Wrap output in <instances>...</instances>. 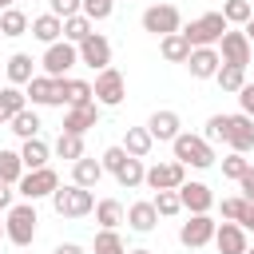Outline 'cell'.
Instances as JSON below:
<instances>
[{
  "instance_id": "12",
  "label": "cell",
  "mask_w": 254,
  "mask_h": 254,
  "mask_svg": "<svg viewBox=\"0 0 254 254\" xmlns=\"http://www.w3.org/2000/svg\"><path fill=\"white\" fill-rule=\"evenodd\" d=\"M24 95H28L32 107H64V99H60V79H56V75H32V79L24 83Z\"/></svg>"
},
{
  "instance_id": "46",
  "label": "cell",
  "mask_w": 254,
  "mask_h": 254,
  "mask_svg": "<svg viewBox=\"0 0 254 254\" xmlns=\"http://www.w3.org/2000/svg\"><path fill=\"white\" fill-rule=\"evenodd\" d=\"M234 95H238V107H242V115H250V119H254V83L246 79V83H242Z\"/></svg>"
},
{
  "instance_id": "23",
  "label": "cell",
  "mask_w": 254,
  "mask_h": 254,
  "mask_svg": "<svg viewBox=\"0 0 254 254\" xmlns=\"http://www.w3.org/2000/svg\"><path fill=\"white\" fill-rule=\"evenodd\" d=\"M4 71H8V83L24 87V83L36 75V60H32L28 52H12V56H8V64H4Z\"/></svg>"
},
{
  "instance_id": "25",
  "label": "cell",
  "mask_w": 254,
  "mask_h": 254,
  "mask_svg": "<svg viewBox=\"0 0 254 254\" xmlns=\"http://www.w3.org/2000/svg\"><path fill=\"white\" fill-rule=\"evenodd\" d=\"M103 175H107V171H103V163H99V159H91V155H79V159L71 163V183H79V187H95Z\"/></svg>"
},
{
  "instance_id": "40",
  "label": "cell",
  "mask_w": 254,
  "mask_h": 254,
  "mask_svg": "<svg viewBox=\"0 0 254 254\" xmlns=\"http://www.w3.org/2000/svg\"><path fill=\"white\" fill-rule=\"evenodd\" d=\"M246 167H250V159H246V155H238V151H230V155L222 159V179H234V183H238Z\"/></svg>"
},
{
  "instance_id": "9",
  "label": "cell",
  "mask_w": 254,
  "mask_h": 254,
  "mask_svg": "<svg viewBox=\"0 0 254 254\" xmlns=\"http://www.w3.org/2000/svg\"><path fill=\"white\" fill-rule=\"evenodd\" d=\"M214 48H218L222 64H234V67H246V64H250V52H254V44L246 40V32H242V28H226V32H222V40H218Z\"/></svg>"
},
{
  "instance_id": "1",
  "label": "cell",
  "mask_w": 254,
  "mask_h": 254,
  "mask_svg": "<svg viewBox=\"0 0 254 254\" xmlns=\"http://www.w3.org/2000/svg\"><path fill=\"white\" fill-rule=\"evenodd\" d=\"M36 202H28V198H20V202H12L8 210H4V238L12 242V246H32V238H36Z\"/></svg>"
},
{
  "instance_id": "45",
  "label": "cell",
  "mask_w": 254,
  "mask_h": 254,
  "mask_svg": "<svg viewBox=\"0 0 254 254\" xmlns=\"http://www.w3.org/2000/svg\"><path fill=\"white\" fill-rule=\"evenodd\" d=\"M246 210V198L242 194H234V198H222V218L226 222H238V214Z\"/></svg>"
},
{
  "instance_id": "2",
  "label": "cell",
  "mask_w": 254,
  "mask_h": 254,
  "mask_svg": "<svg viewBox=\"0 0 254 254\" xmlns=\"http://www.w3.org/2000/svg\"><path fill=\"white\" fill-rule=\"evenodd\" d=\"M52 210L60 218H83V214L95 210V194H91V187H79V183L56 187L52 190Z\"/></svg>"
},
{
  "instance_id": "18",
  "label": "cell",
  "mask_w": 254,
  "mask_h": 254,
  "mask_svg": "<svg viewBox=\"0 0 254 254\" xmlns=\"http://www.w3.org/2000/svg\"><path fill=\"white\" fill-rule=\"evenodd\" d=\"M218 67H222L218 48H190V56H187V71H190L194 79H214Z\"/></svg>"
},
{
  "instance_id": "13",
  "label": "cell",
  "mask_w": 254,
  "mask_h": 254,
  "mask_svg": "<svg viewBox=\"0 0 254 254\" xmlns=\"http://www.w3.org/2000/svg\"><path fill=\"white\" fill-rule=\"evenodd\" d=\"M230 151H238V155H246V151H254V119L250 115H226V139H222Z\"/></svg>"
},
{
  "instance_id": "38",
  "label": "cell",
  "mask_w": 254,
  "mask_h": 254,
  "mask_svg": "<svg viewBox=\"0 0 254 254\" xmlns=\"http://www.w3.org/2000/svg\"><path fill=\"white\" fill-rule=\"evenodd\" d=\"M222 16H226V24H246L250 16H254V4L250 0H222Z\"/></svg>"
},
{
  "instance_id": "11",
  "label": "cell",
  "mask_w": 254,
  "mask_h": 254,
  "mask_svg": "<svg viewBox=\"0 0 254 254\" xmlns=\"http://www.w3.org/2000/svg\"><path fill=\"white\" fill-rule=\"evenodd\" d=\"M214 218L210 214H190L183 226H179V242L187 246V250H202L206 242H214Z\"/></svg>"
},
{
  "instance_id": "33",
  "label": "cell",
  "mask_w": 254,
  "mask_h": 254,
  "mask_svg": "<svg viewBox=\"0 0 254 254\" xmlns=\"http://www.w3.org/2000/svg\"><path fill=\"white\" fill-rule=\"evenodd\" d=\"M52 155H60V159H67V163H75L79 155H87V151H83V135H71V131H60V139L52 143Z\"/></svg>"
},
{
  "instance_id": "34",
  "label": "cell",
  "mask_w": 254,
  "mask_h": 254,
  "mask_svg": "<svg viewBox=\"0 0 254 254\" xmlns=\"http://www.w3.org/2000/svg\"><path fill=\"white\" fill-rule=\"evenodd\" d=\"M143 175H147V167H143V159H135V155H127V163L115 171V183L119 187H143Z\"/></svg>"
},
{
  "instance_id": "42",
  "label": "cell",
  "mask_w": 254,
  "mask_h": 254,
  "mask_svg": "<svg viewBox=\"0 0 254 254\" xmlns=\"http://www.w3.org/2000/svg\"><path fill=\"white\" fill-rule=\"evenodd\" d=\"M202 139H206V143H222V139H226V115H210Z\"/></svg>"
},
{
  "instance_id": "27",
  "label": "cell",
  "mask_w": 254,
  "mask_h": 254,
  "mask_svg": "<svg viewBox=\"0 0 254 254\" xmlns=\"http://www.w3.org/2000/svg\"><path fill=\"white\" fill-rule=\"evenodd\" d=\"M123 202L119 198H99L95 202V222H99V230H119L123 226Z\"/></svg>"
},
{
  "instance_id": "29",
  "label": "cell",
  "mask_w": 254,
  "mask_h": 254,
  "mask_svg": "<svg viewBox=\"0 0 254 254\" xmlns=\"http://www.w3.org/2000/svg\"><path fill=\"white\" fill-rule=\"evenodd\" d=\"M28 107V95H24V87H16V83H4L0 87V123H8L16 111H24Z\"/></svg>"
},
{
  "instance_id": "54",
  "label": "cell",
  "mask_w": 254,
  "mask_h": 254,
  "mask_svg": "<svg viewBox=\"0 0 254 254\" xmlns=\"http://www.w3.org/2000/svg\"><path fill=\"white\" fill-rule=\"evenodd\" d=\"M0 238H4V218H0Z\"/></svg>"
},
{
  "instance_id": "7",
  "label": "cell",
  "mask_w": 254,
  "mask_h": 254,
  "mask_svg": "<svg viewBox=\"0 0 254 254\" xmlns=\"http://www.w3.org/2000/svg\"><path fill=\"white\" fill-rule=\"evenodd\" d=\"M143 32H151V36H167V32H179L183 28V12L175 8V4H151L147 12H143Z\"/></svg>"
},
{
  "instance_id": "39",
  "label": "cell",
  "mask_w": 254,
  "mask_h": 254,
  "mask_svg": "<svg viewBox=\"0 0 254 254\" xmlns=\"http://www.w3.org/2000/svg\"><path fill=\"white\" fill-rule=\"evenodd\" d=\"M155 210H159V218H175L179 210H183V202H179V190H155Z\"/></svg>"
},
{
  "instance_id": "43",
  "label": "cell",
  "mask_w": 254,
  "mask_h": 254,
  "mask_svg": "<svg viewBox=\"0 0 254 254\" xmlns=\"http://www.w3.org/2000/svg\"><path fill=\"white\" fill-rule=\"evenodd\" d=\"M48 12H52V16H60V20H67V16L83 12V0H48Z\"/></svg>"
},
{
  "instance_id": "3",
  "label": "cell",
  "mask_w": 254,
  "mask_h": 254,
  "mask_svg": "<svg viewBox=\"0 0 254 254\" xmlns=\"http://www.w3.org/2000/svg\"><path fill=\"white\" fill-rule=\"evenodd\" d=\"M171 151H175V159H179L183 167H198V171L214 167V143H206L202 135L179 131V135L171 139Z\"/></svg>"
},
{
  "instance_id": "14",
  "label": "cell",
  "mask_w": 254,
  "mask_h": 254,
  "mask_svg": "<svg viewBox=\"0 0 254 254\" xmlns=\"http://www.w3.org/2000/svg\"><path fill=\"white\" fill-rule=\"evenodd\" d=\"M79 48V64H87L91 71H103V67H111V40L107 36H99V32H91L83 44H75Z\"/></svg>"
},
{
  "instance_id": "36",
  "label": "cell",
  "mask_w": 254,
  "mask_h": 254,
  "mask_svg": "<svg viewBox=\"0 0 254 254\" xmlns=\"http://www.w3.org/2000/svg\"><path fill=\"white\" fill-rule=\"evenodd\" d=\"M91 254H127V242L119 238V230H95Z\"/></svg>"
},
{
  "instance_id": "4",
  "label": "cell",
  "mask_w": 254,
  "mask_h": 254,
  "mask_svg": "<svg viewBox=\"0 0 254 254\" xmlns=\"http://www.w3.org/2000/svg\"><path fill=\"white\" fill-rule=\"evenodd\" d=\"M230 24H226V16L222 12H202L198 20H190L187 28H179L183 36H187V44L190 48H214L218 40H222V32H226Z\"/></svg>"
},
{
  "instance_id": "21",
  "label": "cell",
  "mask_w": 254,
  "mask_h": 254,
  "mask_svg": "<svg viewBox=\"0 0 254 254\" xmlns=\"http://www.w3.org/2000/svg\"><path fill=\"white\" fill-rule=\"evenodd\" d=\"M60 99L64 107H79V103H91V83L87 79H71V75H60Z\"/></svg>"
},
{
  "instance_id": "6",
  "label": "cell",
  "mask_w": 254,
  "mask_h": 254,
  "mask_svg": "<svg viewBox=\"0 0 254 254\" xmlns=\"http://www.w3.org/2000/svg\"><path fill=\"white\" fill-rule=\"evenodd\" d=\"M91 95H95V103H99V107H119V103H123V95H127V79H123V71H115V67L95 71Z\"/></svg>"
},
{
  "instance_id": "24",
  "label": "cell",
  "mask_w": 254,
  "mask_h": 254,
  "mask_svg": "<svg viewBox=\"0 0 254 254\" xmlns=\"http://www.w3.org/2000/svg\"><path fill=\"white\" fill-rule=\"evenodd\" d=\"M20 159H24V171L48 167V159H52V147H48L40 135H32V139H24V143H20Z\"/></svg>"
},
{
  "instance_id": "53",
  "label": "cell",
  "mask_w": 254,
  "mask_h": 254,
  "mask_svg": "<svg viewBox=\"0 0 254 254\" xmlns=\"http://www.w3.org/2000/svg\"><path fill=\"white\" fill-rule=\"evenodd\" d=\"M12 4H16V0H0V12H4V8H12Z\"/></svg>"
},
{
  "instance_id": "22",
  "label": "cell",
  "mask_w": 254,
  "mask_h": 254,
  "mask_svg": "<svg viewBox=\"0 0 254 254\" xmlns=\"http://www.w3.org/2000/svg\"><path fill=\"white\" fill-rule=\"evenodd\" d=\"M28 32H32L40 44H56V40H64V20L52 16V12H44V16H36V20L28 24Z\"/></svg>"
},
{
  "instance_id": "37",
  "label": "cell",
  "mask_w": 254,
  "mask_h": 254,
  "mask_svg": "<svg viewBox=\"0 0 254 254\" xmlns=\"http://www.w3.org/2000/svg\"><path fill=\"white\" fill-rule=\"evenodd\" d=\"M214 83H218L222 91H238V87L246 83V67H234V64H222V67L214 71Z\"/></svg>"
},
{
  "instance_id": "50",
  "label": "cell",
  "mask_w": 254,
  "mask_h": 254,
  "mask_svg": "<svg viewBox=\"0 0 254 254\" xmlns=\"http://www.w3.org/2000/svg\"><path fill=\"white\" fill-rule=\"evenodd\" d=\"M52 254H83V246H75V242H60Z\"/></svg>"
},
{
  "instance_id": "19",
  "label": "cell",
  "mask_w": 254,
  "mask_h": 254,
  "mask_svg": "<svg viewBox=\"0 0 254 254\" xmlns=\"http://www.w3.org/2000/svg\"><path fill=\"white\" fill-rule=\"evenodd\" d=\"M147 131H151V139H155V143H171V139L183 131V119H179V111L159 107V111L147 119Z\"/></svg>"
},
{
  "instance_id": "10",
  "label": "cell",
  "mask_w": 254,
  "mask_h": 254,
  "mask_svg": "<svg viewBox=\"0 0 254 254\" xmlns=\"http://www.w3.org/2000/svg\"><path fill=\"white\" fill-rule=\"evenodd\" d=\"M143 183H147L151 190H179V187L187 183V167H183L179 159H167V163H155V167H147V175H143Z\"/></svg>"
},
{
  "instance_id": "30",
  "label": "cell",
  "mask_w": 254,
  "mask_h": 254,
  "mask_svg": "<svg viewBox=\"0 0 254 254\" xmlns=\"http://www.w3.org/2000/svg\"><path fill=\"white\" fill-rule=\"evenodd\" d=\"M40 115H36V107H24V111H16L12 119H8V131L12 135H20V139H32V135H40Z\"/></svg>"
},
{
  "instance_id": "51",
  "label": "cell",
  "mask_w": 254,
  "mask_h": 254,
  "mask_svg": "<svg viewBox=\"0 0 254 254\" xmlns=\"http://www.w3.org/2000/svg\"><path fill=\"white\" fill-rule=\"evenodd\" d=\"M242 32H246V40H250V44H254V16H250V20H246V24H242Z\"/></svg>"
},
{
  "instance_id": "28",
  "label": "cell",
  "mask_w": 254,
  "mask_h": 254,
  "mask_svg": "<svg viewBox=\"0 0 254 254\" xmlns=\"http://www.w3.org/2000/svg\"><path fill=\"white\" fill-rule=\"evenodd\" d=\"M151 147H155V139H151V131H147V127H127V131H123V151H127V155L147 159V155H151Z\"/></svg>"
},
{
  "instance_id": "41",
  "label": "cell",
  "mask_w": 254,
  "mask_h": 254,
  "mask_svg": "<svg viewBox=\"0 0 254 254\" xmlns=\"http://www.w3.org/2000/svg\"><path fill=\"white\" fill-rule=\"evenodd\" d=\"M111 12H115V0H83V16H91L95 24L107 20Z\"/></svg>"
},
{
  "instance_id": "20",
  "label": "cell",
  "mask_w": 254,
  "mask_h": 254,
  "mask_svg": "<svg viewBox=\"0 0 254 254\" xmlns=\"http://www.w3.org/2000/svg\"><path fill=\"white\" fill-rule=\"evenodd\" d=\"M123 222H127L135 234H151V230L159 226V210H155V202H151V198H139V202H131V206H127Z\"/></svg>"
},
{
  "instance_id": "48",
  "label": "cell",
  "mask_w": 254,
  "mask_h": 254,
  "mask_svg": "<svg viewBox=\"0 0 254 254\" xmlns=\"http://www.w3.org/2000/svg\"><path fill=\"white\" fill-rule=\"evenodd\" d=\"M12 202H16V187L12 183H0V210H8Z\"/></svg>"
},
{
  "instance_id": "8",
  "label": "cell",
  "mask_w": 254,
  "mask_h": 254,
  "mask_svg": "<svg viewBox=\"0 0 254 254\" xmlns=\"http://www.w3.org/2000/svg\"><path fill=\"white\" fill-rule=\"evenodd\" d=\"M40 64H44V75H56V79H60V75H67V71L79 64V48L67 44V40H56V44L44 48V60H40Z\"/></svg>"
},
{
  "instance_id": "32",
  "label": "cell",
  "mask_w": 254,
  "mask_h": 254,
  "mask_svg": "<svg viewBox=\"0 0 254 254\" xmlns=\"http://www.w3.org/2000/svg\"><path fill=\"white\" fill-rule=\"evenodd\" d=\"M91 32H95V20L83 16V12H75V16L64 20V40H67V44H83Z\"/></svg>"
},
{
  "instance_id": "49",
  "label": "cell",
  "mask_w": 254,
  "mask_h": 254,
  "mask_svg": "<svg viewBox=\"0 0 254 254\" xmlns=\"http://www.w3.org/2000/svg\"><path fill=\"white\" fill-rule=\"evenodd\" d=\"M238 226H242L246 234H254V202H246V210L238 214Z\"/></svg>"
},
{
  "instance_id": "15",
  "label": "cell",
  "mask_w": 254,
  "mask_h": 254,
  "mask_svg": "<svg viewBox=\"0 0 254 254\" xmlns=\"http://www.w3.org/2000/svg\"><path fill=\"white\" fill-rule=\"evenodd\" d=\"M179 202H183V210H190V214H210V206H214V190H210L206 183L190 179V183L179 187Z\"/></svg>"
},
{
  "instance_id": "35",
  "label": "cell",
  "mask_w": 254,
  "mask_h": 254,
  "mask_svg": "<svg viewBox=\"0 0 254 254\" xmlns=\"http://www.w3.org/2000/svg\"><path fill=\"white\" fill-rule=\"evenodd\" d=\"M20 175H24V159H20V151H8V147H0V183H20Z\"/></svg>"
},
{
  "instance_id": "44",
  "label": "cell",
  "mask_w": 254,
  "mask_h": 254,
  "mask_svg": "<svg viewBox=\"0 0 254 254\" xmlns=\"http://www.w3.org/2000/svg\"><path fill=\"white\" fill-rule=\"evenodd\" d=\"M99 163H103V171H107V175H115V171H119V167L127 163V151H123V147H107Z\"/></svg>"
},
{
  "instance_id": "31",
  "label": "cell",
  "mask_w": 254,
  "mask_h": 254,
  "mask_svg": "<svg viewBox=\"0 0 254 254\" xmlns=\"http://www.w3.org/2000/svg\"><path fill=\"white\" fill-rule=\"evenodd\" d=\"M28 24H32V20H28V16H24V8H16V4L0 12V36H8V40L28 36Z\"/></svg>"
},
{
  "instance_id": "52",
  "label": "cell",
  "mask_w": 254,
  "mask_h": 254,
  "mask_svg": "<svg viewBox=\"0 0 254 254\" xmlns=\"http://www.w3.org/2000/svg\"><path fill=\"white\" fill-rule=\"evenodd\" d=\"M127 254H155V250H147V246H135V250H127Z\"/></svg>"
},
{
  "instance_id": "26",
  "label": "cell",
  "mask_w": 254,
  "mask_h": 254,
  "mask_svg": "<svg viewBox=\"0 0 254 254\" xmlns=\"http://www.w3.org/2000/svg\"><path fill=\"white\" fill-rule=\"evenodd\" d=\"M159 52H163V60H167V64H187L190 44H187V36H183V32H167V36H159Z\"/></svg>"
},
{
  "instance_id": "55",
  "label": "cell",
  "mask_w": 254,
  "mask_h": 254,
  "mask_svg": "<svg viewBox=\"0 0 254 254\" xmlns=\"http://www.w3.org/2000/svg\"><path fill=\"white\" fill-rule=\"evenodd\" d=\"M246 254H254V246H246Z\"/></svg>"
},
{
  "instance_id": "17",
  "label": "cell",
  "mask_w": 254,
  "mask_h": 254,
  "mask_svg": "<svg viewBox=\"0 0 254 254\" xmlns=\"http://www.w3.org/2000/svg\"><path fill=\"white\" fill-rule=\"evenodd\" d=\"M214 246H218V254H246V246H250V238H246V230L238 226V222H218L214 226Z\"/></svg>"
},
{
  "instance_id": "47",
  "label": "cell",
  "mask_w": 254,
  "mask_h": 254,
  "mask_svg": "<svg viewBox=\"0 0 254 254\" xmlns=\"http://www.w3.org/2000/svg\"><path fill=\"white\" fill-rule=\"evenodd\" d=\"M238 190H242V198H246V202H254V167H246V171H242Z\"/></svg>"
},
{
  "instance_id": "5",
  "label": "cell",
  "mask_w": 254,
  "mask_h": 254,
  "mask_svg": "<svg viewBox=\"0 0 254 254\" xmlns=\"http://www.w3.org/2000/svg\"><path fill=\"white\" fill-rule=\"evenodd\" d=\"M56 187H60V175H56L52 167H36V171H24V175H20L16 194L28 198V202H36V198H52Z\"/></svg>"
},
{
  "instance_id": "16",
  "label": "cell",
  "mask_w": 254,
  "mask_h": 254,
  "mask_svg": "<svg viewBox=\"0 0 254 254\" xmlns=\"http://www.w3.org/2000/svg\"><path fill=\"white\" fill-rule=\"evenodd\" d=\"M91 127H99V103H79V107H67L64 111V127L60 131H71V135H87Z\"/></svg>"
}]
</instances>
